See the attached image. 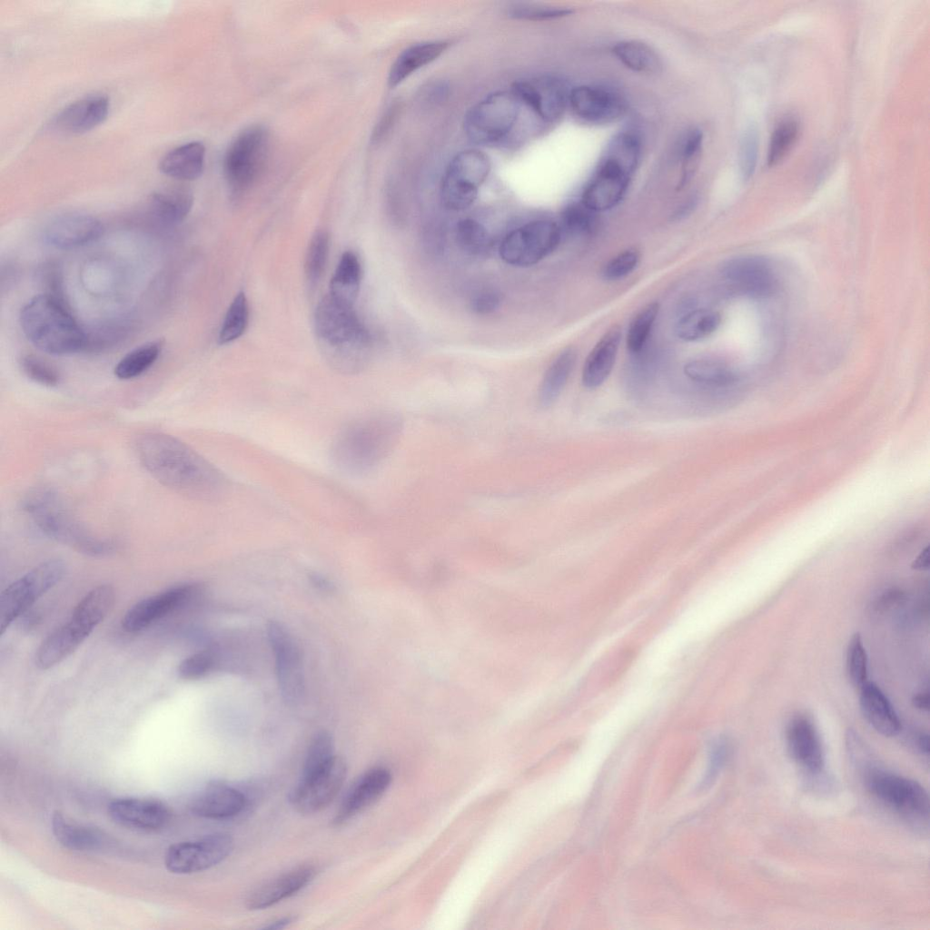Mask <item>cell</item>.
Masks as SVG:
<instances>
[{
  "mask_svg": "<svg viewBox=\"0 0 930 930\" xmlns=\"http://www.w3.org/2000/svg\"><path fill=\"white\" fill-rule=\"evenodd\" d=\"M134 452L148 473L188 498L214 500L225 493L227 479L213 463L180 440L156 431L139 434Z\"/></svg>",
  "mask_w": 930,
  "mask_h": 930,
  "instance_id": "obj_1",
  "label": "cell"
},
{
  "mask_svg": "<svg viewBox=\"0 0 930 930\" xmlns=\"http://www.w3.org/2000/svg\"><path fill=\"white\" fill-rule=\"evenodd\" d=\"M402 430L401 417L392 411H375L352 419L334 436L331 460L346 476L367 475L391 453Z\"/></svg>",
  "mask_w": 930,
  "mask_h": 930,
  "instance_id": "obj_2",
  "label": "cell"
},
{
  "mask_svg": "<svg viewBox=\"0 0 930 930\" xmlns=\"http://www.w3.org/2000/svg\"><path fill=\"white\" fill-rule=\"evenodd\" d=\"M314 322L327 360L335 370L353 373L363 367L371 338L353 305L328 294L317 305Z\"/></svg>",
  "mask_w": 930,
  "mask_h": 930,
  "instance_id": "obj_3",
  "label": "cell"
},
{
  "mask_svg": "<svg viewBox=\"0 0 930 930\" xmlns=\"http://www.w3.org/2000/svg\"><path fill=\"white\" fill-rule=\"evenodd\" d=\"M641 156L639 136L630 130L616 134L607 144L580 202L595 213L618 205L624 198Z\"/></svg>",
  "mask_w": 930,
  "mask_h": 930,
  "instance_id": "obj_4",
  "label": "cell"
},
{
  "mask_svg": "<svg viewBox=\"0 0 930 930\" xmlns=\"http://www.w3.org/2000/svg\"><path fill=\"white\" fill-rule=\"evenodd\" d=\"M20 324L27 340L45 353L60 356L82 351L84 329L67 305L45 293L22 308Z\"/></svg>",
  "mask_w": 930,
  "mask_h": 930,
  "instance_id": "obj_5",
  "label": "cell"
},
{
  "mask_svg": "<svg viewBox=\"0 0 930 930\" xmlns=\"http://www.w3.org/2000/svg\"><path fill=\"white\" fill-rule=\"evenodd\" d=\"M114 599V589L108 584L99 585L86 593L68 621L42 641L35 654L36 666L48 669L74 653L108 615Z\"/></svg>",
  "mask_w": 930,
  "mask_h": 930,
  "instance_id": "obj_6",
  "label": "cell"
},
{
  "mask_svg": "<svg viewBox=\"0 0 930 930\" xmlns=\"http://www.w3.org/2000/svg\"><path fill=\"white\" fill-rule=\"evenodd\" d=\"M23 510L32 518L46 537L89 556L111 554L113 540L94 536L66 510L60 497L52 490L36 489L22 501Z\"/></svg>",
  "mask_w": 930,
  "mask_h": 930,
  "instance_id": "obj_7",
  "label": "cell"
},
{
  "mask_svg": "<svg viewBox=\"0 0 930 930\" xmlns=\"http://www.w3.org/2000/svg\"><path fill=\"white\" fill-rule=\"evenodd\" d=\"M521 106L511 90L492 93L468 111L464 118V131L477 144L501 143L517 124Z\"/></svg>",
  "mask_w": 930,
  "mask_h": 930,
  "instance_id": "obj_8",
  "label": "cell"
},
{
  "mask_svg": "<svg viewBox=\"0 0 930 930\" xmlns=\"http://www.w3.org/2000/svg\"><path fill=\"white\" fill-rule=\"evenodd\" d=\"M65 565L58 559L45 560L4 589L0 596V634L54 587L64 577Z\"/></svg>",
  "mask_w": 930,
  "mask_h": 930,
  "instance_id": "obj_9",
  "label": "cell"
},
{
  "mask_svg": "<svg viewBox=\"0 0 930 930\" xmlns=\"http://www.w3.org/2000/svg\"><path fill=\"white\" fill-rule=\"evenodd\" d=\"M490 167L489 156L478 149L458 153L442 177L440 198L443 205L452 211L469 208L476 200Z\"/></svg>",
  "mask_w": 930,
  "mask_h": 930,
  "instance_id": "obj_10",
  "label": "cell"
},
{
  "mask_svg": "<svg viewBox=\"0 0 930 930\" xmlns=\"http://www.w3.org/2000/svg\"><path fill=\"white\" fill-rule=\"evenodd\" d=\"M270 150V136L262 126H251L229 145L223 160V172L229 185L236 192L252 186L263 172Z\"/></svg>",
  "mask_w": 930,
  "mask_h": 930,
  "instance_id": "obj_11",
  "label": "cell"
},
{
  "mask_svg": "<svg viewBox=\"0 0 930 930\" xmlns=\"http://www.w3.org/2000/svg\"><path fill=\"white\" fill-rule=\"evenodd\" d=\"M561 237L559 223L547 219L534 220L510 232L501 241L499 252L506 263L528 267L552 253Z\"/></svg>",
  "mask_w": 930,
  "mask_h": 930,
  "instance_id": "obj_12",
  "label": "cell"
},
{
  "mask_svg": "<svg viewBox=\"0 0 930 930\" xmlns=\"http://www.w3.org/2000/svg\"><path fill=\"white\" fill-rule=\"evenodd\" d=\"M866 782L874 796L904 818L915 822H927L929 797L917 782L878 768L867 771Z\"/></svg>",
  "mask_w": 930,
  "mask_h": 930,
  "instance_id": "obj_13",
  "label": "cell"
},
{
  "mask_svg": "<svg viewBox=\"0 0 930 930\" xmlns=\"http://www.w3.org/2000/svg\"><path fill=\"white\" fill-rule=\"evenodd\" d=\"M232 849L233 839L230 835L215 833L170 846L164 855V866L173 874L197 873L221 863Z\"/></svg>",
  "mask_w": 930,
  "mask_h": 930,
  "instance_id": "obj_14",
  "label": "cell"
},
{
  "mask_svg": "<svg viewBox=\"0 0 930 930\" xmlns=\"http://www.w3.org/2000/svg\"><path fill=\"white\" fill-rule=\"evenodd\" d=\"M267 634L275 658L281 695L286 702L294 705L302 700L304 694L300 648L289 631L279 622H269Z\"/></svg>",
  "mask_w": 930,
  "mask_h": 930,
  "instance_id": "obj_15",
  "label": "cell"
},
{
  "mask_svg": "<svg viewBox=\"0 0 930 930\" xmlns=\"http://www.w3.org/2000/svg\"><path fill=\"white\" fill-rule=\"evenodd\" d=\"M510 90L544 124L557 123L569 105L570 89L564 80L554 75L518 81Z\"/></svg>",
  "mask_w": 930,
  "mask_h": 930,
  "instance_id": "obj_16",
  "label": "cell"
},
{
  "mask_svg": "<svg viewBox=\"0 0 930 930\" xmlns=\"http://www.w3.org/2000/svg\"><path fill=\"white\" fill-rule=\"evenodd\" d=\"M568 107L579 121L591 125L615 123L628 111L627 102L619 93L592 84L570 88Z\"/></svg>",
  "mask_w": 930,
  "mask_h": 930,
  "instance_id": "obj_17",
  "label": "cell"
},
{
  "mask_svg": "<svg viewBox=\"0 0 930 930\" xmlns=\"http://www.w3.org/2000/svg\"><path fill=\"white\" fill-rule=\"evenodd\" d=\"M199 592L198 584L185 583L149 596L125 612L121 622L122 628L129 633L142 631L187 605Z\"/></svg>",
  "mask_w": 930,
  "mask_h": 930,
  "instance_id": "obj_18",
  "label": "cell"
},
{
  "mask_svg": "<svg viewBox=\"0 0 930 930\" xmlns=\"http://www.w3.org/2000/svg\"><path fill=\"white\" fill-rule=\"evenodd\" d=\"M346 775L345 761L336 756L326 768L313 777L299 780L289 795L290 802L302 814L319 812L335 798Z\"/></svg>",
  "mask_w": 930,
  "mask_h": 930,
  "instance_id": "obj_19",
  "label": "cell"
},
{
  "mask_svg": "<svg viewBox=\"0 0 930 930\" xmlns=\"http://www.w3.org/2000/svg\"><path fill=\"white\" fill-rule=\"evenodd\" d=\"M107 813L116 824L143 832L159 831L172 818V812L163 802L144 797L114 798L107 806Z\"/></svg>",
  "mask_w": 930,
  "mask_h": 930,
  "instance_id": "obj_20",
  "label": "cell"
},
{
  "mask_svg": "<svg viewBox=\"0 0 930 930\" xmlns=\"http://www.w3.org/2000/svg\"><path fill=\"white\" fill-rule=\"evenodd\" d=\"M103 233L104 226L95 217L70 213L53 219L44 231V239L53 247L70 250L92 243Z\"/></svg>",
  "mask_w": 930,
  "mask_h": 930,
  "instance_id": "obj_21",
  "label": "cell"
},
{
  "mask_svg": "<svg viewBox=\"0 0 930 930\" xmlns=\"http://www.w3.org/2000/svg\"><path fill=\"white\" fill-rule=\"evenodd\" d=\"M722 274L737 290L754 298L768 296L775 289L772 269L761 257L740 256L728 260L722 267Z\"/></svg>",
  "mask_w": 930,
  "mask_h": 930,
  "instance_id": "obj_22",
  "label": "cell"
},
{
  "mask_svg": "<svg viewBox=\"0 0 930 930\" xmlns=\"http://www.w3.org/2000/svg\"><path fill=\"white\" fill-rule=\"evenodd\" d=\"M248 804L249 800L242 790L214 780L193 796L189 808L199 817L221 820L240 815Z\"/></svg>",
  "mask_w": 930,
  "mask_h": 930,
  "instance_id": "obj_23",
  "label": "cell"
},
{
  "mask_svg": "<svg viewBox=\"0 0 930 930\" xmlns=\"http://www.w3.org/2000/svg\"><path fill=\"white\" fill-rule=\"evenodd\" d=\"M391 781L390 771L381 767L369 769L351 787L337 810L333 825L341 826L371 806L387 790Z\"/></svg>",
  "mask_w": 930,
  "mask_h": 930,
  "instance_id": "obj_24",
  "label": "cell"
},
{
  "mask_svg": "<svg viewBox=\"0 0 930 930\" xmlns=\"http://www.w3.org/2000/svg\"><path fill=\"white\" fill-rule=\"evenodd\" d=\"M786 740L790 755L802 767L818 773L824 767V749L813 720L805 714L794 716L788 722Z\"/></svg>",
  "mask_w": 930,
  "mask_h": 930,
  "instance_id": "obj_25",
  "label": "cell"
},
{
  "mask_svg": "<svg viewBox=\"0 0 930 930\" xmlns=\"http://www.w3.org/2000/svg\"><path fill=\"white\" fill-rule=\"evenodd\" d=\"M109 108V99L105 95L84 96L60 111L53 119L51 126L63 134H82L102 124L108 115Z\"/></svg>",
  "mask_w": 930,
  "mask_h": 930,
  "instance_id": "obj_26",
  "label": "cell"
},
{
  "mask_svg": "<svg viewBox=\"0 0 930 930\" xmlns=\"http://www.w3.org/2000/svg\"><path fill=\"white\" fill-rule=\"evenodd\" d=\"M315 874V868L312 866L295 867L252 891L246 899V905L251 910L270 907L301 891L313 879Z\"/></svg>",
  "mask_w": 930,
  "mask_h": 930,
  "instance_id": "obj_27",
  "label": "cell"
},
{
  "mask_svg": "<svg viewBox=\"0 0 930 930\" xmlns=\"http://www.w3.org/2000/svg\"><path fill=\"white\" fill-rule=\"evenodd\" d=\"M859 707L867 723L885 737L896 736L902 729L900 718L891 701L874 682L859 688Z\"/></svg>",
  "mask_w": 930,
  "mask_h": 930,
  "instance_id": "obj_28",
  "label": "cell"
},
{
  "mask_svg": "<svg viewBox=\"0 0 930 930\" xmlns=\"http://www.w3.org/2000/svg\"><path fill=\"white\" fill-rule=\"evenodd\" d=\"M52 831L65 848L74 851H102L112 846V840L103 830L73 822L60 811L52 816Z\"/></svg>",
  "mask_w": 930,
  "mask_h": 930,
  "instance_id": "obj_29",
  "label": "cell"
},
{
  "mask_svg": "<svg viewBox=\"0 0 930 930\" xmlns=\"http://www.w3.org/2000/svg\"><path fill=\"white\" fill-rule=\"evenodd\" d=\"M621 331L617 326L606 331L589 351L583 365L581 381L589 389L601 386L609 376L618 353Z\"/></svg>",
  "mask_w": 930,
  "mask_h": 930,
  "instance_id": "obj_30",
  "label": "cell"
},
{
  "mask_svg": "<svg viewBox=\"0 0 930 930\" xmlns=\"http://www.w3.org/2000/svg\"><path fill=\"white\" fill-rule=\"evenodd\" d=\"M193 196L183 185H172L153 192L147 199L149 213L159 223L175 225L191 212Z\"/></svg>",
  "mask_w": 930,
  "mask_h": 930,
  "instance_id": "obj_31",
  "label": "cell"
},
{
  "mask_svg": "<svg viewBox=\"0 0 930 930\" xmlns=\"http://www.w3.org/2000/svg\"><path fill=\"white\" fill-rule=\"evenodd\" d=\"M205 147L201 142H190L169 151L160 161L163 173L180 181H192L203 173Z\"/></svg>",
  "mask_w": 930,
  "mask_h": 930,
  "instance_id": "obj_32",
  "label": "cell"
},
{
  "mask_svg": "<svg viewBox=\"0 0 930 930\" xmlns=\"http://www.w3.org/2000/svg\"><path fill=\"white\" fill-rule=\"evenodd\" d=\"M448 46L449 42L437 40L414 44L406 48L390 69L389 86L393 88L400 84L415 71L437 59Z\"/></svg>",
  "mask_w": 930,
  "mask_h": 930,
  "instance_id": "obj_33",
  "label": "cell"
},
{
  "mask_svg": "<svg viewBox=\"0 0 930 930\" xmlns=\"http://www.w3.org/2000/svg\"><path fill=\"white\" fill-rule=\"evenodd\" d=\"M576 361L577 351L572 347L565 348L553 360L540 383V406L547 408L558 399L575 367Z\"/></svg>",
  "mask_w": 930,
  "mask_h": 930,
  "instance_id": "obj_34",
  "label": "cell"
},
{
  "mask_svg": "<svg viewBox=\"0 0 930 930\" xmlns=\"http://www.w3.org/2000/svg\"><path fill=\"white\" fill-rule=\"evenodd\" d=\"M684 373L696 383L720 390L730 389L738 381L737 374L729 366L707 358L689 361L684 366Z\"/></svg>",
  "mask_w": 930,
  "mask_h": 930,
  "instance_id": "obj_35",
  "label": "cell"
},
{
  "mask_svg": "<svg viewBox=\"0 0 930 930\" xmlns=\"http://www.w3.org/2000/svg\"><path fill=\"white\" fill-rule=\"evenodd\" d=\"M361 269L357 255L345 252L330 282L329 294L347 304L353 305L360 290Z\"/></svg>",
  "mask_w": 930,
  "mask_h": 930,
  "instance_id": "obj_36",
  "label": "cell"
},
{
  "mask_svg": "<svg viewBox=\"0 0 930 930\" xmlns=\"http://www.w3.org/2000/svg\"><path fill=\"white\" fill-rule=\"evenodd\" d=\"M612 53L627 68L642 74H655L661 70L662 62L658 53L648 45L638 40L616 43Z\"/></svg>",
  "mask_w": 930,
  "mask_h": 930,
  "instance_id": "obj_37",
  "label": "cell"
},
{
  "mask_svg": "<svg viewBox=\"0 0 930 930\" xmlns=\"http://www.w3.org/2000/svg\"><path fill=\"white\" fill-rule=\"evenodd\" d=\"M130 322L124 319L109 320L84 330L82 351L101 353L114 348L124 341L130 332Z\"/></svg>",
  "mask_w": 930,
  "mask_h": 930,
  "instance_id": "obj_38",
  "label": "cell"
},
{
  "mask_svg": "<svg viewBox=\"0 0 930 930\" xmlns=\"http://www.w3.org/2000/svg\"><path fill=\"white\" fill-rule=\"evenodd\" d=\"M721 323L720 314L713 310L698 308L682 315L675 325L676 335L682 341L693 342L707 338Z\"/></svg>",
  "mask_w": 930,
  "mask_h": 930,
  "instance_id": "obj_39",
  "label": "cell"
},
{
  "mask_svg": "<svg viewBox=\"0 0 930 930\" xmlns=\"http://www.w3.org/2000/svg\"><path fill=\"white\" fill-rule=\"evenodd\" d=\"M162 348L161 341H152L136 347L115 365L114 375L120 380H130L140 376L157 361Z\"/></svg>",
  "mask_w": 930,
  "mask_h": 930,
  "instance_id": "obj_40",
  "label": "cell"
},
{
  "mask_svg": "<svg viewBox=\"0 0 930 930\" xmlns=\"http://www.w3.org/2000/svg\"><path fill=\"white\" fill-rule=\"evenodd\" d=\"M335 757L331 735L325 730L316 733L307 749L300 780L313 777L326 768Z\"/></svg>",
  "mask_w": 930,
  "mask_h": 930,
  "instance_id": "obj_41",
  "label": "cell"
},
{
  "mask_svg": "<svg viewBox=\"0 0 930 930\" xmlns=\"http://www.w3.org/2000/svg\"><path fill=\"white\" fill-rule=\"evenodd\" d=\"M456 240L460 248L473 256H482L490 251L492 240L487 229L478 221L466 218L456 225Z\"/></svg>",
  "mask_w": 930,
  "mask_h": 930,
  "instance_id": "obj_42",
  "label": "cell"
},
{
  "mask_svg": "<svg viewBox=\"0 0 930 930\" xmlns=\"http://www.w3.org/2000/svg\"><path fill=\"white\" fill-rule=\"evenodd\" d=\"M658 312V303H648L630 322L626 334V346L631 354H638L643 350L654 327Z\"/></svg>",
  "mask_w": 930,
  "mask_h": 930,
  "instance_id": "obj_43",
  "label": "cell"
},
{
  "mask_svg": "<svg viewBox=\"0 0 930 930\" xmlns=\"http://www.w3.org/2000/svg\"><path fill=\"white\" fill-rule=\"evenodd\" d=\"M249 322V306L243 292H240L230 304L218 335L219 344L230 343L245 331Z\"/></svg>",
  "mask_w": 930,
  "mask_h": 930,
  "instance_id": "obj_44",
  "label": "cell"
},
{
  "mask_svg": "<svg viewBox=\"0 0 930 930\" xmlns=\"http://www.w3.org/2000/svg\"><path fill=\"white\" fill-rule=\"evenodd\" d=\"M559 225L562 234H590L598 226L597 213L586 207L580 201L572 202L563 208Z\"/></svg>",
  "mask_w": 930,
  "mask_h": 930,
  "instance_id": "obj_45",
  "label": "cell"
},
{
  "mask_svg": "<svg viewBox=\"0 0 930 930\" xmlns=\"http://www.w3.org/2000/svg\"><path fill=\"white\" fill-rule=\"evenodd\" d=\"M799 134V125L794 118L781 121L775 128L767 151L769 167L778 164L791 151Z\"/></svg>",
  "mask_w": 930,
  "mask_h": 930,
  "instance_id": "obj_46",
  "label": "cell"
},
{
  "mask_svg": "<svg viewBox=\"0 0 930 930\" xmlns=\"http://www.w3.org/2000/svg\"><path fill=\"white\" fill-rule=\"evenodd\" d=\"M330 249L329 234L318 231L312 236L305 256L304 270L311 284H315L322 275Z\"/></svg>",
  "mask_w": 930,
  "mask_h": 930,
  "instance_id": "obj_47",
  "label": "cell"
},
{
  "mask_svg": "<svg viewBox=\"0 0 930 930\" xmlns=\"http://www.w3.org/2000/svg\"><path fill=\"white\" fill-rule=\"evenodd\" d=\"M846 668L851 684L860 688L868 681V660L860 634H854L846 648Z\"/></svg>",
  "mask_w": 930,
  "mask_h": 930,
  "instance_id": "obj_48",
  "label": "cell"
},
{
  "mask_svg": "<svg viewBox=\"0 0 930 930\" xmlns=\"http://www.w3.org/2000/svg\"><path fill=\"white\" fill-rule=\"evenodd\" d=\"M704 134L702 130L692 128L685 136L681 146V177L678 189L684 187L692 178L702 152Z\"/></svg>",
  "mask_w": 930,
  "mask_h": 930,
  "instance_id": "obj_49",
  "label": "cell"
},
{
  "mask_svg": "<svg viewBox=\"0 0 930 930\" xmlns=\"http://www.w3.org/2000/svg\"><path fill=\"white\" fill-rule=\"evenodd\" d=\"M20 366L27 378L47 387L57 386L60 382L58 371L42 358L34 354L21 357Z\"/></svg>",
  "mask_w": 930,
  "mask_h": 930,
  "instance_id": "obj_50",
  "label": "cell"
},
{
  "mask_svg": "<svg viewBox=\"0 0 930 930\" xmlns=\"http://www.w3.org/2000/svg\"><path fill=\"white\" fill-rule=\"evenodd\" d=\"M214 650L204 649L185 658L178 666L179 677L185 680H196L205 677L214 668Z\"/></svg>",
  "mask_w": 930,
  "mask_h": 930,
  "instance_id": "obj_51",
  "label": "cell"
},
{
  "mask_svg": "<svg viewBox=\"0 0 930 930\" xmlns=\"http://www.w3.org/2000/svg\"><path fill=\"white\" fill-rule=\"evenodd\" d=\"M640 255L635 249L625 250L604 266L602 275L607 281H618L629 275L638 265Z\"/></svg>",
  "mask_w": 930,
  "mask_h": 930,
  "instance_id": "obj_52",
  "label": "cell"
},
{
  "mask_svg": "<svg viewBox=\"0 0 930 930\" xmlns=\"http://www.w3.org/2000/svg\"><path fill=\"white\" fill-rule=\"evenodd\" d=\"M758 139L754 131H747L743 135L739 146L738 159L741 173L749 179L757 164Z\"/></svg>",
  "mask_w": 930,
  "mask_h": 930,
  "instance_id": "obj_53",
  "label": "cell"
},
{
  "mask_svg": "<svg viewBox=\"0 0 930 930\" xmlns=\"http://www.w3.org/2000/svg\"><path fill=\"white\" fill-rule=\"evenodd\" d=\"M728 744L725 738L717 739L711 747L708 768L702 781L698 785V791H704L709 787L718 772L720 771L727 755Z\"/></svg>",
  "mask_w": 930,
  "mask_h": 930,
  "instance_id": "obj_54",
  "label": "cell"
},
{
  "mask_svg": "<svg viewBox=\"0 0 930 930\" xmlns=\"http://www.w3.org/2000/svg\"><path fill=\"white\" fill-rule=\"evenodd\" d=\"M572 9L556 6H522L514 9L511 15L515 18L528 20H548L567 16Z\"/></svg>",
  "mask_w": 930,
  "mask_h": 930,
  "instance_id": "obj_55",
  "label": "cell"
},
{
  "mask_svg": "<svg viewBox=\"0 0 930 930\" xmlns=\"http://www.w3.org/2000/svg\"><path fill=\"white\" fill-rule=\"evenodd\" d=\"M41 272V279L45 289V294L67 305L64 293L62 273L59 266L55 263L49 262L43 267Z\"/></svg>",
  "mask_w": 930,
  "mask_h": 930,
  "instance_id": "obj_56",
  "label": "cell"
},
{
  "mask_svg": "<svg viewBox=\"0 0 930 930\" xmlns=\"http://www.w3.org/2000/svg\"><path fill=\"white\" fill-rule=\"evenodd\" d=\"M501 298L493 290H483L476 293L470 302L471 309L479 314H489L495 312L500 305Z\"/></svg>",
  "mask_w": 930,
  "mask_h": 930,
  "instance_id": "obj_57",
  "label": "cell"
},
{
  "mask_svg": "<svg viewBox=\"0 0 930 930\" xmlns=\"http://www.w3.org/2000/svg\"><path fill=\"white\" fill-rule=\"evenodd\" d=\"M912 568L916 570H925L929 568V547L923 548L912 562Z\"/></svg>",
  "mask_w": 930,
  "mask_h": 930,
  "instance_id": "obj_58",
  "label": "cell"
},
{
  "mask_svg": "<svg viewBox=\"0 0 930 930\" xmlns=\"http://www.w3.org/2000/svg\"><path fill=\"white\" fill-rule=\"evenodd\" d=\"M914 742L917 749L925 756L929 753V737L928 734L925 732H917L914 736Z\"/></svg>",
  "mask_w": 930,
  "mask_h": 930,
  "instance_id": "obj_59",
  "label": "cell"
},
{
  "mask_svg": "<svg viewBox=\"0 0 930 930\" xmlns=\"http://www.w3.org/2000/svg\"><path fill=\"white\" fill-rule=\"evenodd\" d=\"M912 704L917 709L927 711L929 709L928 692H918L915 694L912 698Z\"/></svg>",
  "mask_w": 930,
  "mask_h": 930,
  "instance_id": "obj_60",
  "label": "cell"
},
{
  "mask_svg": "<svg viewBox=\"0 0 930 930\" xmlns=\"http://www.w3.org/2000/svg\"><path fill=\"white\" fill-rule=\"evenodd\" d=\"M311 580L313 585L324 591H331L333 589V585L322 576L313 574L311 576Z\"/></svg>",
  "mask_w": 930,
  "mask_h": 930,
  "instance_id": "obj_61",
  "label": "cell"
},
{
  "mask_svg": "<svg viewBox=\"0 0 930 930\" xmlns=\"http://www.w3.org/2000/svg\"><path fill=\"white\" fill-rule=\"evenodd\" d=\"M293 921H294V918L292 916L282 917L281 919H278V920L271 923L270 925L265 926V928L266 929H271V930L272 929H282V928L285 927L286 925H288L289 924L292 923Z\"/></svg>",
  "mask_w": 930,
  "mask_h": 930,
  "instance_id": "obj_62",
  "label": "cell"
},
{
  "mask_svg": "<svg viewBox=\"0 0 930 930\" xmlns=\"http://www.w3.org/2000/svg\"><path fill=\"white\" fill-rule=\"evenodd\" d=\"M695 204H696V198H694V197H693V198H690V199H689V200H688V202H687V203H685V204H684V205H683V206H682V207L680 208V211H678V214H677V215H678V217H679V216H682V215H686L687 213H689V212H690V211H691V210L693 209V207L695 206Z\"/></svg>",
  "mask_w": 930,
  "mask_h": 930,
  "instance_id": "obj_63",
  "label": "cell"
}]
</instances>
